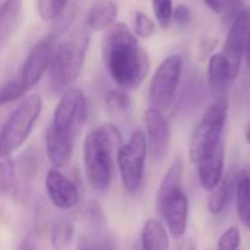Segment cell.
I'll use <instances>...</instances> for the list:
<instances>
[{"mask_svg": "<svg viewBox=\"0 0 250 250\" xmlns=\"http://www.w3.org/2000/svg\"><path fill=\"white\" fill-rule=\"evenodd\" d=\"M103 62L113 81L123 89L138 88L149 72V57L126 23L114 22L101 44Z\"/></svg>", "mask_w": 250, "mask_h": 250, "instance_id": "1", "label": "cell"}, {"mask_svg": "<svg viewBox=\"0 0 250 250\" xmlns=\"http://www.w3.org/2000/svg\"><path fill=\"white\" fill-rule=\"evenodd\" d=\"M122 145V135L111 123H103L85 136V174L91 189L95 192L103 193L110 188L114 173V160Z\"/></svg>", "mask_w": 250, "mask_h": 250, "instance_id": "2", "label": "cell"}, {"mask_svg": "<svg viewBox=\"0 0 250 250\" xmlns=\"http://www.w3.org/2000/svg\"><path fill=\"white\" fill-rule=\"evenodd\" d=\"M89 45V35L85 28L76 29L69 38L56 45L50 63V86L53 92H64L79 78L86 50Z\"/></svg>", "mask_w": 250, "mask_h": 250, "instance_id": "3", "label": "cell"}, {"mask_svg": "<svg viewBox=\"0 0 250 250\" xmlns=\"http://www.w3.org/2000/svg\"><path fill=\"white\" fill-rule=\"evenodd\" d=\"M41 97L38 94H32L23 98L13 110L0 129V157L12 155L25 144L41 114Z\"/></svg>", "mask_w": 250, "mask_h": 250, "instance_id": "4", "label": "cell"}, {"mask_svg": "<svg viewBox=\"0 0 250 250\" xmlns=\"http://www.w3.org/2000/svg\"><path fill=\"white\" fill-rule=\"evenodd\" d=\"M227 114L229 101L224 97L214 101L208 107L190 136L189 158L193 164H196L209 149H212L223 139Z\"/></svg>", "mask_w": 250, "mask_h": 250, "instance_id": "5", "label": "cell"}, {"mask_svg": "<svg viewBox=\"0 0 250 250\" xmlns=\"http://www.w3.org/2000/svg\"><path fill=\"white\" fill-rule=\"evenodd\" d=\"M148 155L146 136L141 129H136L129 141L122 145L117 154V166L122 183L130 193L136 192L144 180L145 161Z\"/></svg>", "mask_w": 250, "mask_h": 250, "instance_id": "6", "label": "cell"}, {"mask_svg": "<svg viewBox=\"0 0 250 250\" xmlns=\"http://www.w3.org/2000/svg\"><path fill=\"white\" fill-rule=\"evenodd\" d=\"M182 69L183 59L179 54H171L160 63L149 83L151 107H155L163 113L171 107L179 88Z\"/></svg>", "mask_w": 250, "mask_h": 250, "instance_id": "7", "label": "cell"}, {"mask_svg": "<svg viewBox=\"0 0 250 250\" xmlns=\"http://www.w3.org/2000/svg\"><path fill=\"white\" fill-rule=\"evenodd\" d=\"M86 119V100L81 89L69 88L60 98L54 114L51 127L60 133L75 136L78 129Z\"/></svg>", "mask_w": 250, "mask_h": 250, "instance_id": "8", "label": "cell"}, {"mask_svg": "<svg viewBox=\"0 0 250 250\" xmlns=\"http://www.w3.org/2000/svg\"><path fill=\"white\" fill-rule=\"evenodd\" d=\"M54 50H56V38L53 35H48L41 41H38L26 56L18 78L21 79V82L28 91L41 81V78L50 67Z\"/></svg>", "mask_w": 250, "mask_h": 250, "instance_id": "9", "label": "cell"}, {"mask_svg": "<svg viewBox=\"0 0 250 250\" xmlns=\"http://www.w3.org/2000/svg\"><path fill=\"white\" fill-rule=\"evenodd\" d=\"M250 34V4L248 7H243L240 12L236 13L234 21L231 23L230 31L227 32L223 53L230 62V66L233 69L234 76L237 78L242 66V59L245 54L248 37Z\"/></svg>", "mask_w": 250, "mask_h": 250, "instance_id": "10", "label": "cell"}, {"mask_svg": "<svg viewBox=\"0 0 250 250\" xmlns=\"http://www.w3.org/2000/svg\"><path fill=\"white\" fill-rule=\"evenodd\" d=\"M145 127H146V142L148 152L154 160H161L166 157L170 146V125L164 116V113L155 107H151L145 111L144 116Z\"/></svg>", "mask_w": 250, "mask_h": 250, "instance_id": "11", "label": "cell"}, {"mask_svg": "<svg viewBox=\"0 0 250 250\" xmlns=\"http://www.w3.org/2000/svg\"><path fill=\"white\" fill-rule=\"evenodd\" d=\"M45 190L51 204L59 209H72L79 202L78 188L59 170H50L47 173Z\"/></svg>", "mask_w": 250, "mask_h": 250, "instance_id": "12", "label": "cell"}, {"mask_svg": "<svg viewBox=\"0 0 250 250\" xmlns=\"http://www.w3.org/2000/svg\"><path fill=\"white\" fill-rule=\"evenodd\" d=\"M158 215L166 220L170 234L174 239H182L185 236L189 220V201L182 188L168 198Z\"/></svg>", "mask_w": 250, "mask_h": 250, "instance_id": "13", "label": "cell"}, {"mask_svg": "<svg viewBox=\"0 0 250 250\" xmlns=\"http://www.w3.org/2000/svg\"><path fill=\"white\" fill-rule=\"evenodd\" d=\"M224 163H226V145L221 139L212 149H209L198 163V174L201 186L211 192L224 176Z\"/></svg>", "mask_w": 250, "mask_h": 250, "instance_id": "14", "label": "cell"}, {"mask_svg": "<svg viewBox=\"0 0 250 250\" xmlns=\"http://www.w3.org/2000/svg\"><path fill=\"white\" fill-rule=\"evenodd\" d=\"M47 154L54 167H64L69 164L73 152V136L60 133L51 126L47 129L45 135Z\"/></svg>", "mask_w": 250, "mask_h": 250, "instance_id": "15", "label": "cell"}, {"mask_svg": "<svg viewBox=\"0 0 250 250\" xmlns=\"http://www.w3.org/2000/svg\"><path fill=\"white\" fill-rule=\"evenodd\" d=\"M21 0H3L0 3V54L7 47L10 38L21 23Z\"/></svg>", "mask_w": 250, "mask_h": 250, "instance_id": "16", "label": "cell"}, {"mask_svg": "<svg viewBox=\"0 0 250 250\" xmlns=\"http://www.w3.org/2000/svg\"><path fill=\"white\" fill-rule=\"evenodd\" d=\"M119 6L113 0H98L86 15V25L94 31L108 29L117 18Z\"/></svg>", "mask_w": 250, "mask_h": 250, "instance_id": "17", "label": "cell"}, {"mask_svg": "<svg viewBox=\"0 0 250 250\" xmlns=\"http://www.w3.org/2000/svg\"><path fill=\"white\" fill-rule=\"evenodd\" d=\"M182 179H183V164L179 158H176L170 166V168L167 170V173L164 174L161 185L157 190V199H155L157 214H160L168 198L182 188Z\"/></svg>", "mask_w": 250, "mask_h": 250, "instance_id": "18", "label": "cell"}, {"mask_svg": "<svg viewBox=\"0 0 250 250\" xmlns=\"http://www.w3.org/2000/svg\"><path fill=\"white\" fill-rule=\"evenodd\" d=\"M142 248L145 250H166L170 248L167 230L158 220H146L142 229Z\"/></svg>", "mask_w": 250, "mask_h": 250, "instance_id": "19", "label": "cell"}, {"mask_svg": "<svg viewBox=\"0 0 250 250\" xmlns=\"http://www.w3.org/2000/svg\"><path fill=\"white\" fill-rule=\"evenodd\" d=\"M207 75H208V82L212 86H221L233 79H236L233 69L230 66V62L227 60V57L224 56V53H214L209 60H208V69H207Z\"/></svg>", "mask_w": 250, "mask_h": 250, "instance_id": "20", "label": "cell"}, {"mask_svg": "<svg viewBox=\"0 0 250 250\" xmlns=\"http://www.w3.org/2000/svg\"><path fill=\"white\" fill-rule=\"evenodd\" d=\"M234 180L236 179L233 173L223 176L221 182L211 190L209 198H208V211L212 215H220L226 209L227 202L230 201V193H231Z\"/></svg>", "mask_w": 250, "mask_h": 250, "instance_id": "21", "label": "cell"}, {"mask_svg": "<svg viewBox=\"0 0 250 250\" xmlns=\"http://www.w3.org/2000/svg\"><path fill=\"white\" fill-rule=\"evenodd\" d=\"M236 180L237 215L243 224L250 229V168H245Z\"/></svg>", "mask_w": 250, "mask_h": 250, "instance_id": "22", "label": "cell"}, {"mask_svg": "<svg viewBox=\"0 0 250 250\" xmlns=\"http://www.w3.org/2000/svg\"><path fill=\"white\" fill-rule=\"evenodd\" d=\"M73 239V226L67 218L56 220L51 227V245L54 249H66Z\"/></svg>", "mask_w": 250, "mask_h": 250, "instance_id": "23", "label": "cell"}, {"mask_svg": "<svg viewBox=\"0 0 250 250\" xmlns=\"http://www.w3.org/2000/svg\"><path fill=\"white\" fill-rule=\"evenodd\" d=\"M15 166H16V174H18V177L22 182H25V183L31 182L37 176V171H38V158H37V154L32 149H26L21 155V158L18 160V163Z\"/></svg>", "mask_w": 250, "mask_h": 250, "instance_id": "24", "label": "cell"}, {"mask_svg": "<svg viewBox=\"0 0 250 250\" xmlns=\"http://www.w3.org/2000/svg\"><path fill=\"white\" fill-rule=\"evenodd\" d=\"M16 177V166L10 155L0 157V196H6L12 192Z\"/></svg>", "mask_w": 250, "mask_h": 250, "instance_id": "25", "label": "cell"}, {"mask_svg": "<svg viewBox=\"0 0 250 250\" xmlns=\"http://www.w3.org/2000/svg\"><path fill=\"white\" fill-rule=\"evenodd\" d=\"M69 0H37V10L42 21L51 22L60 18Z\"/></svg>", "mask_w": 250, "mask_h": 250, "instance_id": "26", "label": "cell"}, {"mask_svg": "<svg viewBox=\"0 0 250 250\" xmlns=\"http://www.w3.org/2000/svg\"><path fill=\"white\" fill-rule=\"evenodd\" d=\"M28 92V89L23 86L19 78H13L7 82H4L0 86V105H4L7 103H12L21 97H23Z\"/></svg>", "mask_w": 250, "mask_h": 250, "instance_id": "27", "label": "cell"}, {"mask_svg": "<svg viewBox=\"0 0 250 250\" xmlns=\"http://www.w3.org/2000/svg\"><path fill=\"white\" fill-rule=\"evenodd\" d=\"M151 3L158 25L163 29H167L173 21V0H151Z\"/></svg>", "mask_w": 250, "mask_h": 250, "instance_id": "28", "label": "cell"}, {"mask_svg": "<svg viewBox=\"0 0 250 250\" xmlns=\"http://www.w3.org/2000/svg\"><path fill=\"white\" fill-rule=\"evenodd\" d=\"M105 104L110 111L123 113L130 107V97L126 94L123 88L120 89H111L105 98Z\"/></svg>", "mask_w": 250, "mask_h": 250, "instance_id": "29", "label": "cell"}, {"mask_svg": "<svg viewBox=\"0 0 250 250\" xmlns=\"http://www.w3.org/2000/svg\"><path fill=\"white\" fill-rule=\"evenodd\" d=\"M205 4L217 15L229 16L237 13L239 7L242 6L243 0H204Z\"/></svg>", "mask_w": 250, "mask_h": 250, "instance_id": "30", "label": "cell"}, {"mask_svg": "<svg viewBox=\"0 0 250 250\" xmlns=\"http://www.w3.org/2000/svg\"><path fill=\"white\" fill-rule=\"evenodd\" d=\"M155 32V23L154 21L145 13L138 10L135 13V34L139 38H148Z\"/></svg>", "mask_w": 250, "mask_h": 250, "instance_id": "31", "label": "cell"}, {"mask_svg": "<svg viewBox=\"0 0 250 250\" xmlns=\"http://www.w3.org/2000/svg\"><path fill=\"white\" fill-rule=\"evenodd\" d=\"M79 248L82 249H111L116 248V245L111 242V239H107L101 234H89L82 236L79 240Z\"/></svg>", "mask_w": 250, "mask_h": 250, "instance_id": "32", "label": "cell"}, {"mask_svg": "<svg viewBox=\"0 0 250 250\" xmlns=\"http://www.w3.org/2000/svg\"><path fill=\"white\" fill-rule=\"evenodd\" d=\"M240 230L237 227H229L218 240V249L220 250H234L240 246Z\"/></svg>", "mask_w": 250, "mask_h": 250, "instance_id": "33", "label": "cell"}, {"mask_svg": "<svg viewBox=\"0 0 250 250\" xmlns=\"http://www.w3.org/2000/svg\"><path fill=\"white\" fill-rule=\"evenodd\" d=\"M190 9L186 6V4H179L174 10H173V21L180 26V28H185L189 21H190Z\"/></svg>", "mask_w": 250, "mask_h": 250, "instance_id": "34", "label": "cell"}, {"mask_svg": "<svg viewBox=\"0 0 250 250\" xmlns=\"http://www.w3.org/2000/svg\"><path fill=\"white\" fill-rule=\"evenodd\" d=\"M245 56H246V60H248V63H249V67H250V34H249V37H248L246 48H245Z\"/></svg>", "mask_w": 250, "mask_h": 250, "instance_id": "35", "label": "cell"}, {"mask_svg": "<svg viewBox=\"0 0 250 250\" xmlns=\"http://www.w3.org/2000/svg\"><path fill=\"white\" fill-rule=\"evenodd\" d=\"M246 141L250 144V122L249 125H248V127H246Z\"/></svg>", "mask_w": 250, "mask_h": 250, "instance_id": "36", "label": "cell"}]
</instances>
